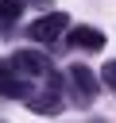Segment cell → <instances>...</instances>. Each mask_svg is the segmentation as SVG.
<instances>
[{
	"instance_id": "1",
	"label": "cell",
	"mask_w": 116,
	"mask_h": 123,
	"mask_svg": "<svg viewBox=\"0 0 116 123\" xmlns=\"http://www.w3.org/2000/svg\"><path fill=\"white\" fill-rule=\"evenodd\" d=\"M58 88H62V81H58V73L50 69V73L43 77V88H39V92H27L23 100H27L31 111H39V115H54V111H62V96H58Z\"/></svg>"
},
{
	"instance_id": "2",
	"label": "cell",
	"mask_w": 116,
	"mask_h": 123,
	"mask_svg": "<svg viewBox=\"0 0 116 123\" xmlns=\"http://www.w3.org/2000/svg\"><path fill=\"white\" fill-rule=\"evenodd\" d=\"M66 27H70V15H66V12H46L43 19H35V23L27 27V35H31L35 42H58V38L66 35Z\"/></svg>"
},
{
	"instance_id": "3",
	"label": "cell",
	"mask_w": 116,
	"mask_h": 123,
	"mask_svg": "<svg viewBox=\"0 0 116 123\" xmlns=\"http://www.w3.org/2000/svg\"><path fill=\"white\" fill-rule=\"evenodd\" d=\"M12 65H15L27 81H43V77L50 73V58L39 54V50H15V54H12Z\"/></svg>"
},
{
	"instance_id": "4",
	"label": "cell",
	"mask_w": 116,
	"mask_h": 123,
	"mask_svg": "<svg viewBox=\"0 0 116 123\" xmlns=\"http://www.w3.org/2000/svg\"><path fill=\"white\" fill-rule=\"evenodd\" d=\"M70 81H73V100L77 104H89L101 88V77L89 69V65H70Z\"/></svg>"
},
{
	"instance_id": "5",
	"label": "cell",
	"mask_w": 116,
	"mask_h": 123,
	"mask_svg": "<svg viewBox=\"0 0 116 123\" xmlns=\"http://www.w3.org/2000/svg\"><path fill=\"white\" fill-rule=\"evenodd\" d=\"M31 88H27V77L12 65V58L8 62H0V96H12V100H23Z\"/></svg>"
},
{
	"instance_id": "6",
	"label": "cell",
	"mask_w": 116,
	"mask_h": 123,
	"mask_svg": "<svg viewBox=\"0 0 116 123\" xmlns=\"http://www.w3.org/2000/svg\"><path fill=\"white\" fill-rule=\"evenodd\" d=\"M66 42L77 46V50H104V35H101L97 27H73Z\"/></svg>"
},
{
	"instance_id": "7",
	"label": "cell",
	"mask_w": 116,
	"mask_h": 123,
	"mask_svg": "<svg viewBox=\"0 0 116 123\" xmlns=\"http://www.w3.org/2000/svg\"><path fill=\"white\" fill-rule=\"evenodd\" d=\"M27 0H0V27H12L19 15H23Z\"/></svg>"
},
{
	"instance_id": "8",
	"label": "cell",
	"mask_w": 116,
	"mask_h": 123,
	"mask_svg": "<svg viewBox=\"0 0 116 123\" xmlns=\"http://www.w3.org/2000/svg\"><path fill=\"white\" fill-rule=\"evenodd\" d=\"M101 81H104V85H108V88L116 92V62H108V65L101 69Z\"/></svg>"
},
{
	"instance_id": "9",
	"label": "cell",
	"mask_w": 116,
	"mask_h": 123,
	"mask_svg": "<svg viewBox=\"0 0 116 123\" xmlns=\"http://www.w3.org/2000/svg\"><path fill=\"white\" fill-rule=\"evenodd\" d=\"M27 4H35V8H46V4H54V0H27Z\"/></svg>"
}]
</instances>
